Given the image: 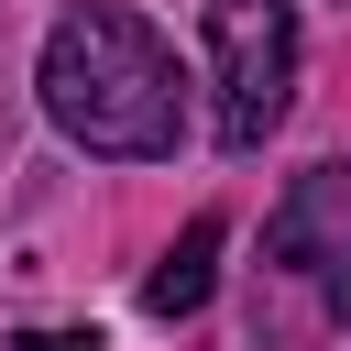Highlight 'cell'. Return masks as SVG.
Returning a JSON list of instances; mask_svg holds the SVG:
<instances>
[{
  "label": "cell",
  "instance_id": "1",
  "mask_svg": "<svg viewBox=\"0 0 351 351\" xmlns=\"http://www.w3.org/2000/svg\"><path fill=\"white\" fill-rule=\"evenodd\" d=\"M33 88H44V121H55L77 154H99V165H165L176 132H186L176 44H165L143 11H121V0L55 11L44 77H33Z\"/></svg>",
  "mask_w": 351,
  "mask_h": 351
},
{
  "label": "cell",
  "instance_id": "2",
  "mask_svg": "<svg viewBox=\"0 0 351 351\" xmlns=\"http://www.w3.org/2000/svg\"><path fill=\"white\" fill-rule=\"evenodd\" d=\"M208 77H219V154H263L296 99V0H208Z\"/></svg>",
  "mask_w": 351,
  "mask_h": 351
},
{
  "label": "cell",
  "instance_id": "3",
  "mask_svg": "<svg viewBox=\"0 0 351 351\" xmlns=\"http://www.w3.org/2000/svg\"><path fill=\"white\" fill-rule=\"evenodd\" d=\"M263 252H274L285 285H307L318 318H351V154H340V165H307V176L274 197Z\"/></svg>",
  "mask_w": 351,
  "mask_h": 351
},
{
  "label": "cell",
  "instance_id": "4",
  "mask_svg": "<svg viewBox=\"0 0 351 351\" xmlns=\"http://www.w3.org/2000/svg\"><path fill=\"white\" fill-rule=\"evenodd\" d=\"M219 241H230L219 219H186V230H176V252L143 274V307H154V318H197V307H208V285H219Z\"/></svg>",
  "mask_w": 351,
  "mask_h": 351
},
{
  "label": "cell",
  "instance_id": "5",
  "mask_svg": "<svg viewBox=\"0 0 351 351\" xmlns=\"http://www.w3.org/2000/svg\"><path fill=\"white\" fill-rule=\"evenodd\" d=\"M11 351H110V340H99V329H22Z\"/></svg>",
  "mask_w": 351,
  "mask_h": 351
}]
</instances>
